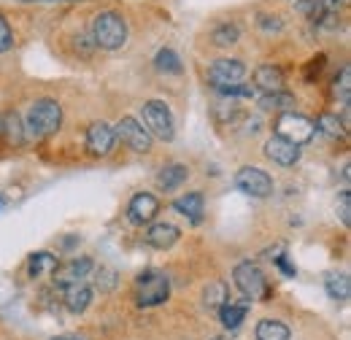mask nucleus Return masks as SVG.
Here are the masks:
<instances>
[{"instance_id":"nucleus-1","label":"nucleus","mask_w":351,"mask_h":340,"mask_svg":"<svg viewBox=\"0 0 351 340\" xmlns=\"http://www.w3.org/2000/svg\"><path fill=\"white\" fill-rule=\"evenodd\" d=\"M92 41L100 49H122L128 41V22L122 14L117 11H100L95 19H92Z\"/></svg>"},{"instance_id":"nucleus-2","label":"nucleus","mask_w":351,"mask_h":340,"mask_svg":"<svg viewBox=\"0 0 351 340\" xmlns=\"http://www.w3.org/2000/svg\"><path fill=\"white\" fill-rule=\"evenodd\" d=\"M62 125V108L57 100L51 97H41L30 106V114H27V135L33 138H46L51 132H57Z\"/></svg>"},{"instance_id":"nucleus-3","label":"nucleus","mask_w":351,"mask_h":340,"mask_svg":"<svg viewBox=\"0 0 351 340\" xmlns=\"http://www.w3.org/2000/svg\"><path fill=\"white\" fill-rule=\"evenodd\" d=\"M168 295H171V281H168V276H162L157 270L143 273L135 284V300L141 308H154V305L165 302Z\"/></svg>"},{"instance_id":"nucleus-4","label":"nucleus","mask_w":351,"mask_h":340,"mask_svg":"<svg viewBox=\"0 0 351 340\" xmlns=\"http://www.w3.org/2000/svg\"><path fill=\"white\" fill-rule=\"evenodd\" d=\"M143 122L149 127V135H157L160 141H173V114L162 100H149L143 106Z\"/></svg>"},{"instance_id":"nucleus-5","label":"nucleus","mask_w":351,"mask_h":340,"mask_svg":"<svg viewBox=\"0 0 351 340\" xmlns=\"http://www.w3.org/2000/svg\"><path fill=\"white\" fill-rule=\"evenodd\" d=\"M313 132H316V125L308 117L295 114V111H284L278 117V122H276V135H281V138H287V141H292L298 146L308 143L313 138Z\"/></svg>"},{"instance_id":"nucleus-6","label":"nucleus","mask_w":351,"mask_h":340,"mask_svg":"<svg viewBox=\"0 0 351 340\" xmlns=\"http://www.w3.org/2000/svg\"><path fill=\"white\" fill-rule=\"evenodd\" d=\"M235 186L243 195H252V197H267V195H273V178L260 168H241L235 173Z\"/></svg>"},{"instance_id":"nucleus-7","label":"nucleus","mask_w":351,"mask_h":340,"mask_svg":"<svg viewBox=\"0 0 351 340\" xmlns=\"http://www.w3.org/2000/svg\"><path fill=\"white\" fill-rule=\"evenodd\" d=\"M232 278H235V287H238L246 298L254 300V298H260V295H265V276L254 262H241V265L235 267Z\"/></svg>"},{"instance_id":"nucleus-8","label":"nucleus","mask_w":351,"mask_h":340,"mask_svg":"<svg viewBox=\"0 0 351 340\" xmlns=\"http://www.w3.org/2000/svg\"><path fill=\"white\" fill-rule=\"evenodd\" d=\"M114 132L130 146L132 151H138V154L152 151V135H149V130H143V125H138L132 117H125V119L117 125Z\"/></svg>"},{"instance_id":"nucleus-9","label":"nucleus","mask_w":351,"mask_h":340,"mask_svg":"<svg viewBox=\"0 0 351 340\" xmlns=\"http://www.w3.org/2000/svg\"><path fill=\"white\" fill-rule=\"evenodd\" d=\"M246 76V65L241 60H217L211 68H208V79L211 84H238L241 79Z\"/></svg>"},{"instance_id":"nucleus-10","label":"nucleus","mask_w":351,"mask_h":340,"mask_svg":"<svg viewBox=\"0 0 351 340\" xmlns=\"http://www.w3.org/2000/svg\"><path fill=\"white\" fill-rule=\"evenodd\" d=\"M265 154H267L273 162L284 165V168H289V165H295V162L300 160L298 143H292V141H287V138H281V135H273V138L265 143Z\"/></svg>"},{"instance_id":"nucleus-11","label":"nucleus","mask_w":351,"mask_h":340,"mask_svg":"<svg viewBox=\"0 0 351 340\" xmlns=\"http://www.w3.org/2000/svg\"><path fill=\"white\" fill-rule=\"evenodd\" d=\"M114 141H117V132L108 127L106 122H95L87 130V149L92 154H97V157L108 154L114 149Z\"/></svg>"},{"instance_id":"nucleus-12","label":"nucleus","mask_w":351,"mask_h":340,"mask_svg":"<svg viewBox=\"0 0 351 340\" xmlns=\"http://www.w3.org/2000/svg\"><path fill=\"white\" fill-rule=\"evenodd\" d=\"M157 211H160L157 197L149 195V192H141V195H135V197L130 200L128 216H130L132 224H146V221H152V219L157 216Z\"/></svg>"},{"instance_id":"nucleus-13","label":"nucleus","mask_w":351,"mask_h":340,"mask_svg":"<svg viewBox=\"0 0 351 340\" xmlns=\"http://www.w3.org/2000/svg\"><path fill=\"white\" fill-rule=\"evenodd\" d=\"M178 238H181V230H178L176 224H168V221L154 224V227H149V232H146V243H149L152 249H157V252L173 249L176 243H178Z\"/></svg>"},{"instance_id":"nucleus-14","label":"nucleus","mask_w":351,"mask_h":340,"mask_svg":"<svg viewBox=\"0 0 351 340\" xmlns=\"http://www.w3.org/2000/svg\"><path fill=\"white\" fill-rule=\"evenodd\" d=\"M92 270V259L89 256H79V259H71L65 267H57L54 270V284L57 287H68V284H76L82 281Z\"/></svg>"},{"instance_id":"nucleus-15","label":"nucleus","mask_w":351,"mask_h":340,"mask_svg":"<svg viewBox=\"0 0 351 340\" xmlns=\"http://www.w3.org/2000/svg\"><path fill=\"white\" fill-rule=\"evenodd\" d=\"M62 289H65V305H68L71 313H84L87 311L89 302H92V289L87 284L76 281V284H68Z\"/></svg>"},{"instance_id":"nucleus-16","label":"nucleus","mask_w":351,"mask_h":340,"mask_svg":"<svg viewBox=\"0 0 351 340\" xmlns=\"http://www.w3.org/2000/svg\"><path fill=\"white\" fill-rule=\"evenodd\" d=\"M254 86L257 89H263V92H278V89H284V73H281V68L278 65H260L257 71H254Z\"/></svg>"},{"instance_id":"nucleus-17","label":"nucleus","mask_w":351,"mask_h":340,"mask_svg":"<svg viewBox=\"0 0 351 340\" xmlns=\"http://www.w3.org/2000/svg\"><path fill=\"white\" fill-rule=\"evenodd\" d=\"M246 313H249V302H246V300H241V302H230V300H227L219 308V319L227 330H238V327L243 324Z\"/></svg>"},{"instance_id":"nucleus-18","label":"nucleus","mask_w":351,"mask_h":340,"mask_svg":"<svg viewBox=\"0 0 351 340\" xmlns=\"http://www.w3.org/2000/svg\"><path fill=\"white\" fill-rule=\"evenodd\" d=\"M173 206H176V211L189 216L192 224H200V221H203V208H206V203H203V195H200V192H189V195L178 197Z\"/></svg>"},{"instance_id":"nucleus-19","label":"nucleus","mask_w":351,"mask_h":340,"mask_svg":"<svg viewBox=\"0 0 351 340\" xmlns=\"http://www.w3.org/2000/svg\"><path fill=\"white\" fill-rule=\"evenodd\" d=\"M260 108L263 111H289V108H295V95L292 92H284V89L265 92L263 97H260Z\"/></svg>"},{"instance_id":"nucleus-20","label":"nucleus","mask_w":351,"mask_h":340,"mask_svg":"<svg viewBox=\"0 0 351 340\" xmlns=\"http://www.w3.org/2000/svg\"><path fill=\"white\" fill-rule=\"evenodd\" d=\"M324 289H327V295L335 300V302L349 300V295H351L349 276H346V273H330L327 281H324Z\"/></svg>"},{"instance_id":"nucleus-21","label":"nucleus","mask_w":351,"mask_h":340,"mask_svg":"<svg viewBox=\"0 0 351 340\" xmlns=\"http://www.w3.org/2000/svg\"><path fill=\"white\" fill-rule=\"evenodd\" d=\"M257 340H289V327L276 319H263L257 324Z\"/></svg>"},{"instance_id":"nucleus-22","label":"nucleus","mask_w":351,"mask_h":340,"mask_svg":"<svg viewBox=\"0 0 351 340\" xmlns=\"http://www.w3.org/2000/svg\"><path fill=\"white\" fill-rule=\"evenodd\" d=\"M186 175H189V170L184 168V165H168V168H162V173L157 175V184L165 192H171V189H178L186 181Z\"/></svg>"},{"instance_id":"nucleus-23","label":"nucleus","mask_w":351,"mask_h":340,"mask_svg":"<svg viewBox=\"0 0 351 340\" xmlns=\"http://www.w3.org/2000/svg\"><path fill=\"white\" fill-rule=\"evenodd\" d=\"M227 300H230V295H227V284L224 281H211L206 287V292H203V305L208 311H219Z\"/></svg>"},{"instance_id":"nucleus-24","label":"nucleus","mask_w":351,"mask_h":340,"mask_svg":"<svg viewBox=\"0 0 351 340\" xmlns=\"http://www.w3.org/2000/svg\"><path fill=\"white\" fill-rule=\"evenodd\" d=\"M3 132H5V138H8V143L11 146H22L25 143V127H22V119H19V114H5L3 117Z\"/></svg>"},{"instance_id":"nucleus-25","label":"nucleus","mask_w":351,"mask_h":340,"mask_svg":"<svg viewBox=\"0 0 351 340\" xmlns=\"http://www.w3.org/2000/svg\"><path fill=\"white\" fill-rule=\"evenodd\" d=\"M57 270V256L49 254V252H38V254L30 256V276L38 278L46 273H54Z\"/></svg>"},{"instance_id":"nucleus-26","label":"nucleus","mask_w":351,"mask_h":340,"mask_svg":"<svg viewBox=\"0 0 351 340\" xmlns=\"http://www.w3.org/2000/svg\"><path fill=\"white\" fill-rule=\"evenodd\" d=\"M154 65H157V71H162V73H181V60L176 57L173 49H162V51L154 57Z\"/></svg>"},{"instance_id":"nucleus-27","label":"nucleus","mask_w":351,"mask_h":340,"mask_svg":"<svg viewBox=\"0 0 351 340\" xmlns=\"http://www.w3.org/2000/svg\"><path fill=\"white\" fill-rule=\"evenodd\" d=\"M319 130H322L324 135H330V138H343V135H346L343 122H341L335 114H322V117H319Z\"/></svg>"},{"instance_id":"nucleus-28","label":"nucleus","mask_w":351,"mask_h":340,"mask_svg":"<svg viewBox=\"0 0 351 340\" xmlns=\"http://www.w3.org/2000/svg\"><path fill=\"white\" fill-rule=\"evenodd\" d=\"M238 36H241V30L235 27V25H230V22H224V25H219L217 30H214V43L217 46H232V43H238Z\"/></svg>"},{"instance_id":"nucleus-29","label":"nucleus","mask_w":351,"mask_h":340,"mask_svg":"<svg viewBox=\"0 0 351 340\" xmlns=\"http://www.w3.org/2000/svg\"><path fill=\"white\" fill-rule=\"evenodd\" d=\"M332 92H335V97H341L343 106L351 103V68L349 65H346V68L341 71V76L335 79V89H332Z\"/></svg>"},{"instance_id":"nucleus-30","label":"nucleus","mask_w":351,"mask_h":340,"mask_svg":"<svg viewBox=\"0 0 351 340\" xmlns=\"http://www.w3.org/2000/svg\"><path fill=\"white\" fill-rule=\"evenodd\" d=\"M214 89L221 92V95H227V97H252V95H254L252 86H243L241 82H238V84H219V86H214Z\"/></svg>"},{"instance_id":"nucleus-31","label":"nucleus","mask_w":351,"mask_h":340,"mask_svg":"<svg viewBox=\"0 0 351 340\" xmlns=\"http://www.w3.org/2000/svg\"><path fill=\"white\" fill-rule=\"evenodd\" d=\"M117 270H111V267H100V273H97V289L100 292H111L114 287H117Z\"/></svg>"},{"instance_id":"nucleus-32","label":"nucleus","mask_w":351,"mask_h":340,"mask_svg":"<svg viewBox=\"0 0 351 340\" xmlns=\"http://www.w3.org/2000/svg\"><path fill=\"white\" fill-rule=\"evenodd\" d=\"M11 46H14V33H11V27H8L5 16L0 14V54H3V51H8Z\"/></svg>"},{"instance_id":"nucleus-33","label":"nucleus","mask_w":351,"mask_h":340,"mask_svg":"<svg viewBox=\"0 0 351 340\" xmlns=\"http://www.w3.org/2000/svg\"><path fill=\"white\" fill-rule=\"evenodd\" d=\"M338 211H341V221L349 227V224H351V192H341V203H338Z\"/></svg>"},{"instance_id":"nucleus-34","label":"nucleus","mask_w":351,"mask_h":340,"mask_svg":"<svg viewBox=\"0 0 351 340\" xmlns=\"http://www.w3.org/2000/svg\"><path fill=\"white\" fill-rule=\"evenodd\" d=\"M260 19H263V22H260V27H263V30H273V33H278V30L284 27L278 16H267V14H263Z\"/></svg>"},{"instance_id":"nucleus-35","label":"nucleus","mask_w":351,"mask_h":340,"mask_svg":"<svg viewBox=\"0 0 351 340\" xmlns=\"http://www.w3.org/2000/svg\"><path fill=\"white\" fill-rule=\"evenodd\" d=\"M276 265H278V267H281V270H284L287 276H295V267H292V265L287 262V256H278V259H276Z\"/></svg>"},{"instance_id":"nucleus-36","label":"nucleus","mask_w":351,"mask_h":340,"mask_svg":"<svg viewBox=\"0 0 351 340\" xmlns=\"http://www.w3.org/2000/svg\"><path fill=\"white\" fill-rule=\"evenodd\" d=\"M22 3H71V0H22Z\"/></svg>"},{"instance_id":"nucleus-37","label":"nucleus","mask_w":351,"mask_h":340,"mask_svg":"<svg viewBox=\"0 0 351 340\" xmlns=\"http://www.w3.org/2000/svg\"><path fill=\"white\" fill-rule=\"evenodd\" d=\"M214 340H232L230 335H219V338H214Z\"/></svg>"},{"instance_id":"nucleus-38","label":"nucleus","mask_w":351,"mask_h":340,"mask_svg":"<svg viewBox=\"0 0 351 340\" xmlns=\"http://www.w3.org/2000/svg\"><path fill=\"white\" fill-rule=\"evenodd\" d=\"M51 340H82V338H51Z\"/></svg>"}]
</instances>
